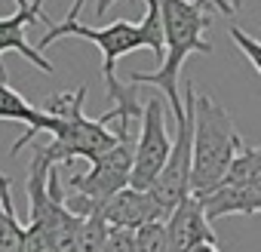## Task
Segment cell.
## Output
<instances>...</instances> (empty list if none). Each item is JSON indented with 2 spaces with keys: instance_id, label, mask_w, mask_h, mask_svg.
<instances>
[{
  "instance_id": "obj_1",
  "label": "cell",
  "mask_w": 261,
  "mask_h": 252,
  "mask_svg": "<svg viewBox=\"0 0 261 252\" xmlns=\"http://www.w3.org/2000/svg\"><path fill=\"white\" fill-rule=\"evenodd\" d=\"M86 0H74L68 16L62 22H53L49 31L40 37V53L43 46L62 40V37H77V40H89L98 46L101 53V77H105V95L111 102V108L98 117L101 123L111 120H129L133 123L136 117L142 120V108L136 98V83H120L117 77V62L120 56L133 53V49H151L160 62H163V19H160V0H142L145 4V19L142 22H126L117 19L105 28H89L80 22V10H83Z\"/></svg>"
},
{
  "instance_id": "obj_2",
  "label": "cell",
  "mask_w": 261,
  "mask_h": 252,
  "mask_svg": "<svg viewBox=\"0 0 261 252\" xmlns=\"http://www.w3.org/2000/svg\"><path fill=\"white\" fill-rule=\"evenodd\" d=\"M163 19V62L157 71H133L129 83H151L160 86L169 105L172 120L185 117L181 98V68L191 56H212V43L206 40V28L212 25V4L209 0H160Z\"/></svg>"
},
{
  "instance_id": "obj_3",
  "label": "cell",
  "mask_w": 261,
  "mask_h": 252,
  "mask_svg": "<svg viewBox=\"0 0 261 252\" xmlns=\"http://www.w3.org/2000/svg\"><path fill=\"white\" fill-rule=\"evenodd\" d=\"M86 83H80L74 92H56L49 95L40 108L56 120V130L49 133L53 142L40 145L34 154L43 157L49 166H68L74 160H89L95 163L101 154H108L120 136L108 130V123L98 117L83 114V98H86Z\"/></svg>"
},
{
  "instance_id": "obj_4",
  "label": "cell",
  "mask_w": 261,
  "mask_h": 252,
  "mask_svg": "<svg viewBox=\"0 0 261 252\" xmlns=\"http://www.w3.org/2000/svg\"><path fill=\"white\" fill-rule=\"evenodd\" d=\"M246 148L233 117L212 95L194 98V163H191V197L212 191Z\"/></svg>"
},
{
  "instance_id": "obj_5",
  "label": "cell",
  "mask_w": 261,
  "mask_h": 252,
  "mask_svg": "<svg viewBox=\"0 0 261 252\" xmlns=\"http://www.w3.org/2000/svg\"><path fill=\"white\" fill-rule=\"evenodd\" d=\"M117 136L120 142L101 154L89 172H71L62 185H65V206L86 218V215H95L105 209V203L129 188V175H133V154H136V142H133V133H129V120H117Z\"/></svg>"
},
{
  "instance_id": "obj_6",
  "label": "cell",
  "mask_w": 261,
  "mask_h": 252,
  "mask_svg": "<svg viewBox=\"0 0 261 252\" xmlns=\"http://www.w3.org/2000/svg\"><path fill=\"white\" fill-rule=\"evenodd\" d=\"M206 218L224 215H255L261 212V148H243L230 163L227 175L206 194L197 197Z\"/></svg>"
},
{
  "instance_id": "obj_7",
  "label": "cell",
  "mask_w": 261,
  "mask_h": 252,
  "mask_svg": "<svg viewBox=\"0 0 261 252\" xmlns=\"http://www.w3.org/2000/svg\"><path fill=\"white\" fill-rule=\"evenodd\" d=\"M185 117L175 123L178 133L172 139V154L163 166V172L157 175V182L151 185V197L157 200V206L163 209V215L169 218L188 197H191V163H194V83H185Z\"/></svg>"
},
{
  "instance_id": "obj_8",
  "label": "cell",
  "mask_w": 261,
  "mask_h": 252,
  "mask_svg": "<svg viewBox=\"0 0 261 252\" xmlns=\"http://www.w3.org/2000/svg\"><path fill=\"white\" fill-rule=\"evenodd\" d=\"M169 108L163 98H148L142 105V133L136 142L133 154V175H129V188L136 191H151L157 175L163 172L169 154H172V136L166 130V111Z\"/></svg>"
},
{
  "instance_id": "obj_9",
  "label": "cell",
  "mask_w": 261,
  "mask_h": 252,
  "mask_svg": "<svg viewBox=\"0 0 261 252\" xmlns=\"http://www.w3.org/2000/svg\"><path fill=\"white\" fill-rule=\"evenodd\" d=\"M16 7H19V10H16L13 16L0 19V56H4V53H19V56H25L34 68H40L43 74H53V71H56L53 62H46L43 53L34 49V46L28 43V34H25V28H28L31 22H43L46 28L53 25V19L43 13V0H16Z\"/></svg>"
},
{
  "instance_id": "obj_10",
  "label": "cell",
  "mask_w": 261,
  "mask_h": 252,
  "mask_svg": "<svg viewBox=\"0 0 261 252\" xmlns=\"http://www.w3.org/2000/svg\"><path fill=\"white\" fill-rule=\"evenodd\" d=\"M0 120L25 123L22 139H16V145L10 148L13 157H16L28 142H34L37 133H53V130H56V120H53L43 108L31 105L22 92H16V89L10 86V74H7V65H4V62H0Z\"/></svg>"
},
{
  "instance_id": "obj_11",
  "label": "cell",
  "mask_w": 261,
  "mask_h": 252,
  "mask_svg": "<svg viewBox=\"0 0 261 252\" xmlns=\"http://www.w3.org/2000/svg\"><path fill=\"white\" fill-rule=\"evenodd\" d=\"M101 218L108 221V228H126V231H139L151 221H166V215L157 206V200L151 197V191H136V188L117 191L105 203Z\"/></svg>"
},
{
  "instance_id": "obj_12",
  "label": "cell",
  "mask_w": 261,
  "mask_h": 252,
  "mask_svg": "<svg viewBox=\"0 0 261 252\" xmlns=\"http://www.w3.org/2000/svg\"><path fill=\"white\" fill-rule=\"evenodd\" d=\"M0 252H25V224L16 218L13 188H0Z\"/></svg>"
},
{
  "instance_id": "obj_13",
  "label": "cell",
  "mask_w": 261,
  "mask_h": 252,
  "mask_svg": "<svg viewBox=\"0 0 261 252\" xmlns=\"http://www.w3.org/2000/svg\"><path fill=\"white\" fill-rule=\"evenodd\" d=\"M101 252H139L136 231H126V228H108V237H105Z\"/></svg>"
},
{
  "instance_id": "obj_14",
  "label": "cell",
  "mask_w": 261,
  "mask_h": 252,
  "mask_svg": "<svg viewBox=\"0 0 261 252\" xmlns=\"http://www.w3.org/2000/svg\"><path fill=\"white\" fill-rule=\"evenodd\" d=\"M227 34H230V40H233V43H237V46L243 49V56L249 59V65H252V68H255V71L261 74V40L249 37V34H246L243 28H237V25H233V28H230Z\"/></svg>"
},
{
  "instance_id": "obj_15",
  "label": "cell",
  "mask_w": 261,
  "mask_h": 252,
  "mask_svg": "<svg viewBox=\"0 0 261 252\" xmlns=\"http://www.w3.org/2000/svg\"><path fill=\"white\" fill-rule=\"evenodd\" d=\"M209 4H212V10L221 13V16H233V13H237V10L230 7V0H209Z\"/></svg>"
},
{
  "instance_id": "obj_16",
  "label": "cell",
  "mask_w": 261,
  "mask_h": 252,
  "mask_svg": "<svg viewBox=\"0 0 261 252\" xmlns=\"http://www.w3.org/2000/svg\"><path fill=\"white\" fill-rule=\"evenodd\" d=\"M114 4H117V0H95V16H98V19H105V16H108V10H111Z\"/></svg>"
},
{
  "instance_id": "obj_17",
  "label": "cell",
  "mask_w": 261,
  "mask_h": 252,
  "mask_svg": "<svg viewBox=\"0 0 261 252\" xmlns=\"http://www.w3.org/2000/svg\"><path fill=\"white\" fill-rule=\"evenodd\" d=\"M194 252H221V249H218V243H203V246H197Z\"/></svg>"
},
{
  "instance_id": "obj_18",
  "label": "cell",
  "mask_w": 261,
  "mask_h": 252,
  "mask_svg": "<svg viewBox=\"0 0 261 252\" xmlns=\"http://www.w3.org/2000/svg\"><path fill=\"white\" fill-rule=\"evenodd\" d=\"M0 188H13V179H10V175H4V172H0Z\"/></svg>"
},
{
  "instance_id": "obj_19",
  "label": "cell",
  "mask_w": 261,
  "mask_h": 252,
  "mask_svg": "<svg viewBox=\"0 0 261 252\" xmlns=\"http://www.w3.org/2000/svg\"><path fill=\"white\" fill-rule=\"evenodd\" d=\"M230 7H233V10H240V7H243V0H230Z\"/></svg>"
},
{
  "instance_id": "obj_20",
  "label": "cell",
  "mask_w": 261,
  "mask_h": 252,
  "mask_svg": "<svg viewBox=\"0 0 261 252\" xmlns=\"http://www.w3.org/2000/svg\"><path fill=\"white\" fill-rule=\"evenodd\" d=\"M40 252H56V249H40Z\"/></svg>"
}]
</instances>
